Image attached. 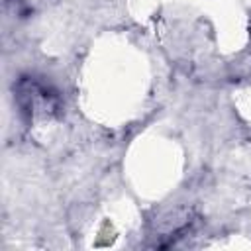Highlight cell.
Wrapping results in <instances>:
<instances>
[{"instance_id":"obj_1","label":"cell","mask_w":251,"mask_h":251,"mask_svg":"<svg viewBox=\"0 0 251 251\" xmlns=\"http://www.w3.org/2000/svg\"><path fill=\"white\" fill-rule=\"evenodd\" d=\"M14 102L25 122L53 118L63 108L59 90L39 75L18 76L14 82Z\"/></svg>"}]
</instances>
